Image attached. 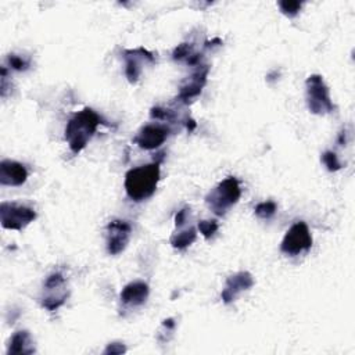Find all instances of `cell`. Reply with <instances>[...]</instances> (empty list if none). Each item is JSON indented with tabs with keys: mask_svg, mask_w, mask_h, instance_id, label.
<instances>
[{
	"mask_svg": "<svg viewBox=\"0 0 355 355\" xmlns=\"http://www.w3.org/2000/svg\"><path fill=\"white\" fill-rule=\"evenodd\" d=\"M103 123L101 116L89 107L76 112L65 126V140L73 154L80 153Z\"/></svg>",
	"mask_w": 355,
	"mask_h": 355,
	"instance_id": "6da1fadb",
	"label": "cell"
},
{
	"mask_svg": "<svg viewBox=\"0 0 355 355\" xmlns=\"http://www.w3.org/2000/svg\"><path fill=\"white\" fill-rule=\"evenodd\" d=\"M159 175V161L129 169L123 182L128 197L136 202L151 197L157 190Z\"/></svg>",
	"mask_w": 355,
	"mask_h": 355,
	"instance_id": "7a4b0ae2",
	"label": "cell"
},
{
	"mask_svg": "<svg viewBox=\"0 0 355 355\" xmlns=\"http://www.w3.org/2000/svg\"><path fill=\"white\" fill-rule=\"evenodd\" d=\"M240 196L241 189L239 180L233 176H229L207 194L205 202L215 215L222 216L230 207H233L239 201Z\"/></svg>",
	"mask_w": 355,
	"mask_h": 355,
	"instance_id": "3957f363",
	"label": "cell"
},
{
	"mask_svg": "<svg viewBox=\"0 0 355 355\" xmlns=\"http://www.w3.org/2000/svg\"><path fill=\"white\" fill-rule=\"evenodd\" d=\"M306 104L312 114L324 115L334 111L329 87L320 75H311L305 82Z\"/></svg>",
	"mask_w": 355,
	"mask_h": 355,
	"instance_id": "277c9868",
	"label": "cell"
},
{
	"mask_svg": "<svg viewBox=\"0 0 355 355\" xmlns=\"http://www.w3.org/2000/svg\"><path fill=\"white\" fill-rule=\"evenodd\" d=\"M69 295V290L67 286L65 277L60 272H54L49 275L43 284L42 293V306L47 311H55L67 301Z\"/></svg>",
	"mask_w": 355,
	"mask_h": 355,
	"instance_id": "5b68a950",
	"label": "cell"
},
{
	"mask_svg": "<svg viewBox=\"0 0 355 355\" xmlns=\"http://www.w3.org/2000/svg\"><path fill=\"white\" fill-rule=\"evenodd\" d=\"M36 218L33 208L18 202H1L0 204V222L4 229L22 230Z\"/></svg>",
	"mask_w": 355,
	"mask_h": 355,
	"instance_id": "8992f818",
	"label": "cell"
},
{
	"mask_svg": "<svg viewBox=\"0 0 355 355\" xmlns=\"http://www.w3.org/2000/svg\"><path fill=\"white\" fill-rule=\"evenodd\" d=\"M311 247H312V236L308 225L302 220L295 222L287 230L280 244L282 252L290 257H295V255H300L301 252H306L311 250Z\"/></svg>",
	"mask_w": 355,
	"mask_h": 355,
	"instance_id": "52a82bcc",
	"label": "cell"
},
{
	"mask_svg": "<svg viewBox=\"0 0 355 355\" xmlns=\"http://www.w3.org/2000/svg\"><path fill=\"white\" fill-rule=\"evenodd\" d=\"M125 60V75L130 83H136L147 64H154L155 57L144 47L130 49L123 51Z\"/></svg>",
	"mask_w": 355,
	"mask_h": 355,
	"instance_id": "ba28073f",
	"label": "cell"
},
{
	"mask_svg": "<svg viewBox=\"0 0 355 355\" xmlns=\"http://www.w3.org/2000/svg\"><path fill=\"white\" fill-rule=\"evenodd\" d=\"M132 226L122 219H114L107 225V252L110 255L121 254L130 239Z\"/></svg>",
	"mask_w": 355,
	"mask_h": 355,
	"instance_id": "9c48e42d",
	"label": "cell"
},
{
	"mask_svg": "<svg viewBox=\"0 0 355 355\" xmlns=\"http://www.w3.org/2000/svg\"><path fill=\"white\" fill-rule=\"evenodd\" d=\"M208 72H209V67L208 65L198 67V69L194 73H191L180 85V90H179V94H178V101H180L183 104H189L190 101H193V98L200 96L202 87L207 83Z\"/></svg>",
	"mask_w": 355,
	"mask_h": 355,
	"instance_id": "30bf717a",
	"label": "cell"
},
{
	"mask_svg": "<svg viewBox=\"0 0 355 355\" xmlns=\"http://www.w3.org/2000/svg\"><path fill=\"white\" fill-rule=\"evenodd\" d=\"M169 128L158 123H150L143 126L133 141L144 150H154L158 148L169 136Z\"/></svg>",
	"mask_w": 355,
	"mask_h": 355,
	"instance_id": "8fae6325",
	"label": "cell"
},
{
	"mask_svg": "<svg viewBox=\"0 0 355 355\" xmlns=\"http://www.w3.org/2000/svg\"><path fill=\"white\" fill-rule=\"evenodd\" d=\"M254 286V277L250 272H237L227 277L225 287L220 293L222 301L229 305L237 300V297Z\"/></svg>",
	"mask_w": 355,
	"mask_h": 355,
	"instance_id": "7c38bea8",
	"label": "cell"
},
{
	"mask_svg": "<svg viewBox=\"0 0 355 355\" xmlns=\"http://www.w3.org/2000/svg\"><path fill=\"white\" fill-rule=\"evenodd\" d=\"M28 171L17 161L3 159L0 162V183L4 186H21L26 182Z\"/></svg>",
	"mask_w": 355,
	"mask_h": 355,
	"instance_id": "4fadbf2b",
	"label": "cell"
},
{
	"mask_svg": "<svg viewBox=\"0 0 355 355\" xmlns=\"http://www.w3.org/2000/svg\"><path fill=\"white\" fill-rule=\"evenodd\" d=\"M148 286L144 282H130L129 284H126L119 295V300L123 305L126 306H137L146 302L147 297H148Z\"/></svg>",
	"mask_w": 355,
	"mask_h": 355,
	"instance_id": "5bb4252c",
	"label": "cell"
},
{
	"mask_svg": "<svg viewBox=\"0 0 355 355\" xmlns=\"http://www.w3.org/2000/svg\"><path fill=\"white\" fill-rule=\"evenodd\" d=\"M33 352H35V341H33L31 333L26 330L15 331L12 334V337L10 338L7 354L8 355H11V354L12 355H17V354L28 355V354H33Z\"/></svg>",
	"mask_w": 355,
	"mask_h": 355,
	"instance_id": "9a60e30c",
	"label": "cell"
},
{
	"mask_svg": "<svg viewBox=\"0 0 355 355\" xmlns=\"http://www.w3.org/2000/svg\"><path fill=\"white\" fill-rule=\"evenodd\" d=\"M172 57L175 61H184L187 65H200L201 54L197 53L191 43H180L175 47Z\"/></svg>",
	"mask_w": 355,
	"mask_h": 355,
	"instance_id": "2e32d148",
	"label": "cell"
},
{
	"mask_svg": "<svg viewBox=\"0 0 355 355\" xmlns=\"http://www.w3.org/2000/svg\"><path fill=\"white\" fill-rule=\"evenodd\" d=\"M197 237L196 229L193 226L189 227H179L178 232H175L171 237V244L173 248L178 250H183L186 247H189Z\"/></svg>",
	"mask_w": 355,
	"mask_h": 355,
	"instance_id": "e0dca14e",
	"label": "cell"
},
{
	"mask_svg": "<svg viewBox=\"0 0 355 355\" xmlns=\"http://www.w3.org/2000/svg\"><path fill=\"white\" fill-rule=\"evenodd\" d=\"M276 211H277V204L272 200L262 201L254 208L255 215L261 219H270L276 214Z\"/></svg>",
	"mask_w": 355,
	"mask_h": 355,
	"instance_id": "ac0fdd59",
	"label": "cell"
},
{
	"mask_svg": "<svg viewBox=\"0 0 355 355\" xmlns=\"http://www.w3.org/2000/svg\"><path fill=\"white\" fill-rule=\"evenodd\" d=\"M322 162H323V164L326 165V168H327L329 171H331V172H336V171L341 169V162H340L337 154L333 153V151H330V150H327V151H324V153L322 154Z\"/></svg>",
	"mask_w": 355,
	"mask_h": 355,
	"instance_id": "d6986e66",
	"label": "cell"
},
{
	"mask_svg": "<svg viewBox=\"0 0 355 355\" xmlns=\"http://www.w3.org/2000/svg\"><path fill=\"white\" fill-rule=\"evenodd\" d=\"M279 7L282 10V12L287 17H294L298 14V11L301 10L302 7V3L300 1H295V0H283V1H279Z\"/></svg>",
	"mask_w": 355,
	"mask_h": 355,
	"instance_id": "ffe728a7",
	"label": "cell"
},
{
	"mask_svg": "<svg viewBox=\"0 0 355 355\" xmlns=\"http://www.w3.org/2000/svg\"><path fill=\"white\" fill-rule=\"evenodd\" d=\"M218 227H219V225L215 219H207V220H200L198 222V230L205 239L212 237L216 233Z\"/></svg>",
	"mask_w": 355,
	"mask_h": 355,
	"instance_id": "44dd1931",
	"label": "cell"
},
{
	"mask_svg": "<svg viewBox=\"0 0 355 355\" xmlns=\"http://www.w3.org/2000/svg\"><path fill=\"white\" fill-rule=\"evenodd\" d=\"M7 61H8L10 67H11L12 69H15V71H25V69H28V67H29L28 60L22 58L21 55H17V54H10V55L7 57Z\"/></svg>",
	"mask_w": 355,
	"mask_h": 355,
	"instance_id": "7402d4cb",
	"label": "cell"
},
{
	"mask_svg": "<svg viewBox=\"0 0 355 355\" xmlns=\"http://www.w3.org/2000/svg\"><path fill=\"white\" fill-rule=\"evenodd\" d=\"M190 218V208L189 207H184L182 208L180 211H178L176 216H175V225L176 227H183L186 223H187V219Z\"/></svg>",
	"mask_w": 355,
	"mask_h": 355,
	"instance_id": "603a6c76",
	"label": "cell"
},
{
	"mask_svg": "<svg viewBox=\"0 0 355 355\" xmlns=\"http://www.w3.org/2000/svg\"><path fill=\"white\" fill-rule=\"evenodd\" d=\"M126 351V348H125V345L122 344V343H111V344H108L107 345V348L104 349V354H111V355H115V354H122V352H125Z\"/></svg>",
	"mask_w": 355,
	"mask_h": 355,
	"instance_id": "cb8c5ba5",
	"label": "cell"
}]
</instances>
